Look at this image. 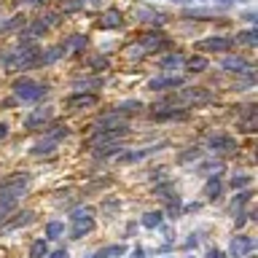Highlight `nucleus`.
I'll list each match as a JSON object with an SVG mask.
<instances>
[{
    "label": "nucleus",
    "instance_id": "nucleus-2",
    "mask_svg": "<svg viewBox=\"0 0 258 258\" xmlns=\"http://www.w3.org/2000/svg\"><path fill=\"white\" fill-rule=\"evenodd\" d=\"M89 231H94V210L92 207L73 210V215H70V237L81 239V237H86Z\"/></svg>",
    "mask_w": 258,
    "mask_h": 258
},
{
    "label": "nucleus",
    "instance_id": "nucleus-31",
    "mask_svg": "<svg viewBox=\"0 0 258 258\" xmlns=\"http://www.w3.org/2000/svg\"><path fill=\"white\" fill-rule=\"evenodd\" d=\"M237 43H242V46H255V43H258V32H255V30L239 32V35H237Z\"/></svg>",
    "mask_w": 258,
    "mask_h": 258
},
{
    "label": "nucleus",
    "instance_id": "nucleus-5",
    "mask_svg": "<svg viewBox=\"0 0 258 258\" xmlns=\"http://www.w3.org/2000/svg\"><path fill=\"white\" fill-rule=\"evenodd\" d=\"M27 185H30L27 172H16L11 177H6V180H0V199H19Z\"/></svg>",
    "mask_w": 258,
    "mask_h": 258
},
{
    "label": "nucleus",
    "instance_id": "nucleus-6",
    "mask_svg": "<svg viewBox=\"0 0 258 258\" xmlns=\"http://www.w3.org/2000/svg\"><path fill=\"white\" fill-rule=\"evenodd\" d=\"M210 100H213V94L205 92V89H197V86H194V89H183V92L167 97L169 105L177 102V105H194V108H197V105H205V102H210Z\"/></svg>",
    "mask_w": 258,
    "mask_h": 258
},
{
    "label": "nucleus",
    "instance_id": "nucleus-46",
    "mask_svg": "<svg viewBox=\"0 0 258 258\" xmlns=\"http://www.w3.org/2000/svg\"><path fill=\"white\" fill-rule=\"evenodd\" d=\"M132 258H145V250H143V247H135V253H132Z\"/></svg>",
    "mask_w": 258,
    "mask_h": 258
},
{
    "label": "nucleus",
    "instance_id": "nucleus-43",
    "mask_svg": "<svg viewBox=\"0 0 258 258\" xmlns=\"http://www.w3.org/2000/svg\"><path fill=\"white\" fill-rule=\"evenodd\" d=\"M19 3H22V6H43L46 0H19Z\"/></svg>",
    "mask_w": 258,
    "mask_h": 258
},
{
    "label": "nucleus",
    "instance_id": "nucleus-33",
    "mask_svg": "<svg viewBox=\"0 0 258 258\" xmlns=\"http://www.w3.org/2000/svg\"><path fill=\"white\" fill-rule=\"evenodd\" d=\"M14 207H16V199H0V223L14 213Z\"/></svg>",
    "mask_w": 258,
    "mask_h": 258
},
{
    "label": "nucleus",
    "instance_id": "nucleus-7",
    "mask_svg": "<svg viewBox=\"0 0 258 258\" xmlns=\"http://www.w3.org/2000/svg\"><path fill=\"white\" fill-rule=\"evenodd\" d=\"M207 145L215 153H234V151H237V140H234L231 135H223V132L207 135Z\"/></svg>",
    "mask_w": 258,
    "mask_h": 258
},
{
    "label": "nucleus",
    "instance_id": "nucleus-27",
    "mask_svg": "<svg viewBox=\"0 0 258 258\" xmlns=\"http://www.w3.org/2000/svg\"><path fill=\"white\" fill-rule=\"evenodd\" d=\"M43 135L59 143L62 137H68V135H70V129H68V124H54V126H48V132H43Z\"/></svg>",
    "mask_w": 258,
    "mask_h": 258
},
{
    "label": "nucleus",
    "instance_id": "nucleus-1",
    "mask_svg": "<svg viewBox=\"0 0 258 258\" xmlns=\"http://www.w3.org/2000/svg\"><path fill=\"white\" fill-rule=\"evenodd\" d=\"M38 54H40V48L32 40H24L16 48H11V51H6L0 62L14 70H32V68H38Z\"/></svg>",
    "mask_w": 258,
    "mask_h": 258
},
{
    "label": "nucleus",
    "instance_id": "nucleus-48",
    "mask_svg": "<svg viewBox=\"0 0 258 258\" xmlns=\"http://www.w3.org/2000/svg\"><path fill=\"white\" fill-rule=\"evenodd\" d=\"M245 258H247V255H245Z\"/></svg>",
    "mask_w": 258,
    "mask_h": 258
},
{
    "label": "nucleus",
    "instance_id": "nucleus-26",
    "mask_svg": "<svg viewBox=\"0 0 258 258\" xmlns=\"http://www.w3.org/2000/svg\"><path fill=\"white\" fill-rule=\"evenodd\" d=\"M126 250L124 245H110V247H102V250H97V253L92 258H118V255H124Z\"/></svg>",
    "mask_w": 258,
    "mask_h": 258
},
{
    "label": "nucleus",
    "instance_id": "nucleus-9",
    "mask_svg": "<svg viewBox=\"0 0 258 258\" xmlns=\"http://www.w3.org/2000/svg\"><path fill=\"white\" fill-rule=\"evenodd\" d=\"M161 148V145H151V148H137V151H124V153H118V161L121 164H137V161H143V159H148L153 156Z\"/></svg>",
    "mask_w": 258,
    "mask_h": 258
},
{
    "label": "nucleus",
    "instance_id": "nucleus-13",
    "mask_svg": "<svg viewBox=\"0 0 258 258\" xmlns=\"http://www.w3.org/2000/svg\"><path fill=\"white\" fill-rule=\"evenodd\" d=\"M86 46H89V38H86V35H70L68 40H62L64 56H68V54H78V51H86Z\"/></svg>",
    "mask_w": 258,
    "mask_h": 258
},
{
    "label": "nucleus",
    "instance_id": "nucleus-44",
    "mask_svg": "<svg viewBox=\"0 0 258 258\" xmlns=\"http://www.w3.org/2000/svg\"><path fill=\"white\" fill-rule=\"evenodd\" d=\"M48 258H68V250H54Z\"/></svg>",
    "mask_w": 258,
    "mask_h": 258
},
{
    "label": "nucleus",
    "instance_id": "nucleus-39",
    "mask_svg": "<svg viewBox=\"0 0 258 258\" xmlns=\"http://www.w3.org/2000/svg\"><path fill=\"white\" fill-rule=\"evenodd\" d=\"M92 68H94V70L108 68V59H105V56H94V59H92Z\"/></svg>",
    "mask_w": 258,
    "mask_h": 258
},
{
    "label": "nucleus",
    "instance_id": "nucleus-22",
    "mask_svg": "<svg viewBox=\"0 0 258 258\" xmlns=\"http://www.w3.org/2000/svg\"><path fill=\"white\" fill-rule=\"evenodd\" d=\"M54 148H56V140H51V137L43 135V140H38L35 145H32L30 153H32V156H46V153H51Z\"/></svg>",
    "mask_w": 258,
    "mask_h": 258
},
{
    "label": "nucleus",
    "instance_id": "nucleus-14",
    "mask_svg": "<svg viewBox=\"0 0 258 258\" xmlns=\"http://www.w3.org/2000/svg\"><path fill=\"white\" fill-rule=\"evenodd\" d=\"M221 68L229 70V73H237V76H245L247 70H253V68H250V62L242 59V56H226V59L221 62Z\"/></svg>",
    "mask_w": 258,
    "mask_h": 258
},
{
    "label": "nucleus",
    "instance_id": "nucleus-23",
    "mask_svg": "<svg viewBox=\"0 0 258 258\" xmlns=\"http://www.w3.org/2000/svg\"><path fill=\"white\" fill-rule=\"evenodd\" d=\"M137 19L143 24H164V14L153 11V8H140V11H137Z\"/></svg>",
    "mask_w": 258,
    "mask_h": 258
},
{
    "label": "nucleus",
    "instance_id": "nucleus-29",
    "mask_svg": "<svg viewBox=\"0 0 258 258\" xmlns=\"http://www.w3.org/2000/svg\"><path fill=\"white\" fill-rule=\"evenodd\" d=\"M161 221H164V218H161V213H156V210H153V213H145V215H143L140 223L145 226V229H159Z\"/></svg>",
    "mask_w": 258,
    "mask_h": 258
},
{
    "label": "nucleus",
    "instance_id": "nucleus-38",
    "mask_svg": "<svg viewBox=\"0 0 258 258\" xmlns=\"http://www.w3.org/2000/svg\"><path fill=\"white\" fill-rule=\"evenodd\" d=\"M250 185V175H234L231 177V188H247Z\"/></svg>",
    "mask_w": 258,
    "mask_h": 258
},
{
    "label": "nucleus",
    "instance_id": "nucleus-3",
    "mask_svg": "<svg viewBox=\"0 0 258 258\" xmlns=\"http://www.w3.org/2000/svg\"><path fill=\"white\" fill-rule=\"evenodd\" d=\"M164 46H167V38L164 35H159V32H148V35H143L137 43H132V46L126 48V56L140 59V56L153 54V51H159V48H164Z\"/></svg>",
    "mask_w": 258,
    "mask_h": 258
},
{
    "label": "nucleus",
    "instance_id": "nucleus-16",
    "mask_svg": "<svg viewBox=\"0 0 258 258\" xmlns=\"http://www.w3.org/2000/svg\"><path fill=\"white\" fill-rule=\"evenodd\" d=\"M221 194H223V183L218 180V175H210L205 183V199L215 202V199H221Z\"/></svg>",
    "mask_w": 258,
    "mask_h": 258
},
{
    "label": "nucleus",
    "instance_id": "nucleus-19",
    "mask_svg": "<svg viewBox=\"0 0 258 258\" xmlns=\"http://www.w3.org/2000/svg\"><path fill=\"white\" fill-rule=\"evenodd\" d=\"M191 113L188 110H180V108H172V110H156L153 118L156 121H188Z\"/></svg>",
    "mask_w": 258,
    "mask_h": 258
},
{
    "label": "nucleus",
    "instance_id": "nucleus-41",
    "mask_svg": "<svg viewBox=\"0 0 258 258\" xmlns=\"http://www.w3.org/2000/svg\"><path fill=\"white\" fill-rule=\"evenodd\" d=\"M197 245H199V237H197V234H191V237L185 239V245H183V247H185V250H191V247H197Z\"/></svg>",
    "mask_w": 258,
    "mask_h": 258
},
{
    "label": "nucleus",
    "instance_id": "nucleus-24",
    "mask_svg": "<svg viewBox=\"0 0 258 258\" xmlns=\"http://www.w3.org/2000/svg\"><path fill=\"white\" fill-rule=\"evenodd\" d=\"M250 199H253V191H250V188L239 191V197H234V199H231V205H229V213H242V207H245Z\"/></svg>",
    "mask_w": 258,
    "mask_h": 258
},
{
    "label": "nucleus",
    "instance_id": "nucleus-40",
    "mask_svg": "<svg viewBox=\"0 0 258 258\" xmlns=\"http://www.w3.org/2000/svg\"><path fill=\"white\" fill-rule=\"evenodd\" d=\"M76 86H81V89H92V86H100V81H97V78H89V81H76Z\"/></svg>",
    "mask_w": 258,
    "mask_h": 258
},
{
    "label": "nucleus",
    "instance_id": "nucleus-36",
    "mask_svg": "<svg viewBox=\"0 0 258 258\" xmlns=\"http://www.w3.org/2000/svg\"><path fill=\"white\" fill-rule=\"evenodd\" d=\"M205 59H202V56H191V59H185V68H188L191 73H202L205 70Z\"/></svg>",
    "mask_w": 258,
    "mask_h": 258
},
{
    "label": "nucleus",
    "instance_id": "nucleus-15",
    "mask_svg": "<svg viewBox=\"0 0 258 258\" xmlns=\"http://www.w3.org/2000/svg\"><path fill=\"white\" fill-rule=\"evenodd\" d=\"M46 121H51V108H38L35 113H30V116L24 118V126H27V129H38V126H43Z\"/></svg>",
    "mask_w": 258,
    "mask_h": 258
},
{
    "label": "nucleus",
    "instance_id": "nucleus-42",
    "mask_svg": "<svg viewBox=\"0 0 258 258\" xmlns=\"http://www.w3.org/2000/svg\"><path fill=\"white\" fill-rule=\"evenodd\" d=\"M207 258H226V255H223V250H218V247H210V250H207Z\"/></svg>",
    "mask_w": 258,
    "mask_h": 258
},
{
    "label": "nucleus",
    "instance_id": "nucleus-18",
    "mask_svg": "<svg viewBox=\"0 0 258 258\" xmlns=\"http://www.w3.org/2000/svg\"><path fill=\"white\" fill-rule=\"evenodd\" d=\"M64 51H62V46H51V48H46V51H40L38 54V68H46V64H54L56 59H62Z\"/></svg>",
    "mask_w": 258,
    "mask_h": 258
},
{
    "label": "nucleus",
    "instance_id": "nucleus-47",
    "mask_svg": "<svg viewBox=\"0 0 258 258\" xmlns=\"http://www.w3.org/2000/svg\"><path fill=\"white\" fill-rule=\"evenodd\" d=\"M84 3H89V6H100L102 0H84Z\"/></svg>",
    "mask_w": 258,
    "mask_h": 258
},
{
    "label": "nucleus",
    "instance_id": "nucleus-32",
    "mask_svg": "<svg viewBox=\"0 0 258 258\" xmlns=\"http://www.w3.org/2000/svg\"><path fill=\"white\" fill-rule=\"evenodd\" d=\"M62 234H64V226H62L59 221H51V223L46 226V237H48V239H59Z\"/></svg>",
    "mask_w": 258,
    "mask_h": 258
},
{
    "label": "nucleus",
    "instance_id": "nucleus-35",
    "mask_svg": "<svg viewBox=\"0 0 258 258\" xmlns=\"http://www.w3.org/2000/svg\"><path fill=\"white\" fill-rule=\"evenodd\" d=\"M30 258H46V242L43 239H35L30 245Z\"/></svg>",
    "mask_w": 258,
    "mask_h": 258
},
{
    "label": "nucleus",
    "instance_id": "nucleus-34",
    "mask_svg": "<svg viewBox=\"0 0 258 258\" xmlns=\"http://www.w3.org/2000/svg\"><path fill=\"white\" fill-rule=\"evenodd\" d=\"M221 169H223V164H221V161H205V164L199 167V172L210 177V175H218Z\"/></svg>",
    "mask_w": 258,
    "mask_h": 258
},
{
    "label": "nucleus",
    "instance_id": "nucleus-28",
    "mask_svg": "<svg viewBox=\"0 0 258 258\" xmlns=\"http://www.w3.org/2000/svg\"><path fill=\"white\" fill-rule=\"evenodd\" d=\"M140 108L143 105L137 102V100H129V102H121V105H116V113H121V116H135V113H140Z\"/></svg>",
    "mask_w": 258,
    "mask_h": 258
},
{
    "label": "nucleus",
    "instance_id": "nucleus-11",
    "mask_svg": "<svg viewBox=\"0 0 258 258\" xmlns=\"http://www.w3.org/2000/svg\"><path fill=\"white\" fill-rule=\"evenodd\" d=\"M231 46H234V40H231V38H221V35H218V38H205V40L199 43L202 51H218V54H221V51H229Z\"/></svg>",
    "mask_w": 258,
    "mask_h": 258
},
{
    "label": "nucleus",
    "instance_id": "nucleus-20",
    "mask_svg": "<svg viewBox=\"0 0 258 258\" xmlns=\"http://www.w3.org/2000/svg\"><path fill=\"white\" fill-rule=\"evenodd\" d=\"M245 116L239 118V129L242 132H255V126H258V116H255V105H245Z\"/></svg>",
    "mask_w": 258,
    "mask_h": 258
},
{
    "label": "nucleus",
    "instance_id": "nucleus-17",
    "mask_svg": "<svg viewBox=\"0 0 258 258\" xmlns=\"http://www.w3.org/2000/svg\"><path fill=\"white\" fill-rule=\"evenodd\" d=\"M121 24H124V16H121V11H116V8H110V11H105L100 16V27H105V30H116Z\"/></svg>",
    "mask_w": 258,
    "mask_h": 258
},
{
    "label": "nucleus",
    "instance_id": "nucleus-37",
    "mask_svg": "<svg viewBox=\"0 0 258 258\" xmlns=\"http://www.w3.org/2000/svg\"><path fill=\"white\" fill-rule=\"evenodd\" d=\"M197 161V159H202V151L199 148H185V153H180V156H177V161H180V164H185V161Z\"/></svg>",
    "mask_w": 258,
    "mask_h": 258
},
{
    "label": "nucleus",
    "instance_id": "nucleus-12",
    "mask_svg": "<svg viewBox=\"0 0 258 258\" xmlns=\"http://www.w3.org/2000/svg\"><path fill=\"white\" fill-rule=\"evenodd\" d=\"M32 218H35V213H30V210H24V213H16V218H11V221H6L0 223V231H14V229H22V226H27L32 223Z\"/></svg>",
    "mask_w": 258,
    "mask_h": 258
},
{
    "label": "nucleus",
    "instance_id": "nucleus-8",
    "mask_svg": "<svg viewBox=\"0 0 258 258\" xmlns=\"http://www.w3.org/2000/svg\"><path fill=\"white\" fill-rule=\"evenodd\" d=\"M255 250V239L253 237H247V234H239V237H234L231 239V245H229V253L234 258H245L250 255Z\"/></svg>",
    "mask_w": 258,
    "mask_h": 258
},
{
    "label": "nucleus",
    "instance_id": "nucleus-4",
    "mask_svg": "<svg viewBox=\"0 0 258 258\" xmlns=\"http://www.w3.org/2000/svg\"><path fill=\"white\" fill-rule=\"evenodd\" d=\"M46 92H48L46 84H35V81H30V78H19L14 84V94H16V100H22V102H38Z\"/></svg>",
    "mask_w": 258,
    "mask_h": 258
},
{
    "label": "nucleus",
    "instance_id": "nucleus-30",
    "mask_svg": "<svg viewBox=\"0 0 258 258\" xmlns=\"http://www.w3.org/2000/svg\"><path fill=\"white\" fill-rule=\"evenodd\" d=\"M19 27H24V16H11L6 24H0V32H3V35H8V32L19 30Z\"/></svg>",
    "mask_w": 258,
    "mask_h": 258
},
{
    "label": "nucleus",
    "instance_id": "nucleus-25",
    "mask_svg": "<svg viewBox=\"0 0 258 258\" xmlns=\"http://www.w3.org/2000/svg\"><path fill=\"white\" fill-rule=\"evenodd\" d=\"M183 62H185V56H183V54H177V51H172V54H167V56H164V59H161L159 64H161L164 70H177Z\"/></svg>",
    "mask_w": 258,
    "mask_h": 258
},
{
    "label": "nucleus",
    "instance_id": "nucleus-21",
    "mask_svg": "<svg viewBox=\"0 0 258 258\" xmlns=\"http://www.w3.org/2000/svg\"><path fill=\"white\" fill-rule=\"evenodd\" d=\"M97 102V94H73V97H68V108H73V110H78V108H89V105H94Z\"/></svg>",
    "mask_w": 258,
    "mask_h": 258
},
{
    "label": "nucleus",
    "instance_id": "nucleus-45",
    "mask_svg": "<svg viewBox=\"0 0 258 258\" xmlns=\"http://www.w3.org/2000/svg\"><path fill=\"white\" fill-rule=\"evenodd\" d=\"M8 137V124H0V140H6Z\"/></svg>",
    "mask_w": 258,
    "mask_h": 258
},
{
    "label": "nucleus",
    "instance_id": "nucleus-10",
    "mask_svg": "<svg viewBox=\"0 0 258 258\" xmlns=\"http://www.w3.org/2000/svg\"><path fill=\"white\" fill-rule=\"evenodd\" d=\"M177 86H183V78H177V76H161V78L148 81L151 92H172V89H177Z\"/></svg>",
    "mask_w": 258,
    "mask_h": 258
}]
</instances>
